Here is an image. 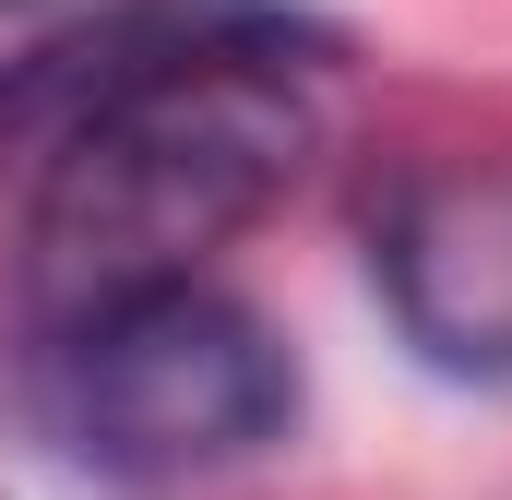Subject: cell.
Here are the masks:
<instances>
[{"label": "cell", "instance_id": "cell-3", "mask_svg": "<svg viewBox=\"0 0 512 500\" xmlns=\"http://www.w3.org/2000/svg\"><path fill=\"white\" fill-rule=\"evenodd\" d=\"M393 322L429 370L512 381V167H429L370 227Z\"/></svg>", "mask_w": 512, "mask_h": 500}, {"label": "cell", "instance_id": "cell-1", "mask_svg": "<svg viewBox=\"0 0 512 500\" xmlns=\"http://www.w3.org/2000/svg\"><path fill=\"white\" fill-rule=\"evenodd\" d=\"M334 24L286 0H108L0 72V274L24 334L203 286L310 155Z\"/></svg>", "mask_w": 512, "mask_h": 500}, {"label": "cell", "instance_id": "cell-4", "mask_svg": "<svg viewBox=\"0 0 512 500\" xmlns=\"http://www.w3.org/2000/svg\"><path fill=\"white\" fill-rule=\"evenodd\" d=\"M0 12H12V0H0Z\"/></svg>", "mask_w": 512, "mask_h": 500}, {"label": "cell", "instance_id": "cell-2", "mask_svg": "<svg viewBox=\"0 0 512 500\" xmlns=\"http://www.w3.org/2000/svg\"><path fill=\"white\" fill-rule=\"evenodd\" d=\"M298 417V358L227 286H155L36 334V429L108 489H203Z\"/></svg>", "mask_w": 512, "mask_h": 500}]
</instances>
